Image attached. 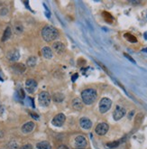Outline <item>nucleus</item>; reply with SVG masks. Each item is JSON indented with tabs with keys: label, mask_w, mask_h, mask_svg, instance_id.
Returning <instances> with one entry per match:
<instances>
[{
	"label": "nucleus",
	"mask_w": 147,
	"mask_h": 149,
	"mask_svg": "<svg viewBox=\"0 0 147 149\" xmlns=\"http://www.w3.org/2000/svg\"><path fill=\"white\" fill-rule=\"evenodd\" d=\"M42 36L45 42H52L59 37V32L51 25H46L42 30Z\"/></svg>",
	"instance_id": "nucleus-1"
},
{
	"label": "nucleus",
	"mask_w": 147,
	"mask_h": 149,
	"mask_svg": "<svg viewBox=\"0 0 147 149\" xmlns=\"http://www.w3.org/2000/svg\"><path fill=\"white\" fill-rule=\"evenodd\" d=\"M98 93L94 89H87L81 92V99L82 102L86 105H91L97 100Z\"/></svg>",
	"instance_id": "nucleus-2"
},
{
	"label": "nucleus",
	"mask_w": 147,
	"mask_h": 149,
	"mask_svg": "<svg viewBox=\"0 0 147 149\" xmlns=\"http://www.w3.org/2000/svg\"><path fill=\"white\" fill-rule=\"evenodd\" d=\"M38 100H39V104L41 106H43V107H48L51 101V95L47 91H42L38 96Z\"/></svg>",
	"instance_id": "nucleus-3"
},
{
	"label": "nucleus",
	"mask_w": 147,
	"mask_h": 149,
	"mask_svg": "<svg viewBox=\"0 0 147 149\" xmlns=\"http://www.w3.org/2000/svg\"><path fill=\"white\" fill-rule=\"evenodd\" d=\"M111 106H112L111 99L108 98H103L100 100V102H99V111H100V113L102 114L106 113L110 109Z\"/></svg>",
	"instance_id": "nucleus-4"
},
{
	"label": "nucleus",
	"mask_w": 147,
	"mask_h": 149,
	"mask_svg": "<svg viewBox=\"0 0 147 149\" xmlns=\"http://www.w3.org/2000/svg\"><path fill=\"white\" fill-rule=\"evenodd\" d=\"M109 129V126L107 123H105V122H102V123H99L97 126H96V129H95V132L98 136H104L106 135L107 131Z\"/></svg>",
	"instance_id": "nucleus-5"
},
{
	"label": "nucleus",
	"mask_w": 147,
	"mask_h": 149,
	"mask_svg": "<svg viewBox=\"0 0 147 149\" xmlns=\"http://www.w3.org/2000/svg\"><path fill=\"white\" fill-rule=\"evenodd\" d=\"M125 113H127V110H125V109L120 107V106H117V107L115 108L114 113H113V118H114V119L115 121H118L125 115Z\"/></svg>",
	"instance_id": "nucleus-6"
},
{
	"label": "nucleus",
	"mask_w": 147,
	"mask_h": 149,
	"mask_svg": "<svg viewBox=\"0 0 147 149\" xmlns=\"http://www.w3.org/2000/svg\"><path fill=\"white\" fill-rule=\"evenodd\" d=\"M65 120H66L65 115L62 114V113H60V114H58L54 117L53 119H52V121H51V123L56 126H61L62 125L64 124Z\"/></svg>",
	"instance_id": "nucleus-7"
},
{
	"label": "nucleus",
	"mask_w": 147,
	"mask_h": 149,
	"mask_svg": "<svg viewBox=\"0 0 147 149\" xmlns=\"http://www.w3.org/2000/svg\"><path fill=\"white\" fill-rule=\"evenodd\" d=\"M25 89L29 93H34L35 91V89H37V82L33 79H27L25 82Z\"/></svg>",
	"instance_id": "nucleus-8"
},
{
	"label": "nucleus",
	"mask_w": 147,
	"mask_h": 149,
	"mask_svg": "<svg viewBox=\"0 0 147 149\" xmlns=\"http://www.w3.org/2000/svg\"><path fill=\"white\" fill-rule=\"evenodd\" d=\"M75 145L78 148H84L88 145V142L83 136H78L75 138Z\"/></svg>",
	"instance_id": "nucleus-9"
},
{
	"label": "nucleus",
	"mask_w": 147,
	"mask_h": 149,
	"mask_svg": "<svg viewBox=\"0 0 147 149\" xmlns=\"http://www.w3.org/2000/svg\"><path fill=\"white\" fill-rule=\"evenodd\" d=\"M52 49H53L58 54H62L65 52V45L61 42H56L52 44Z\"/></svg>",
	"instance_id": "nucleus-10"
},
{
	"label": "nucleus",
	"mask_w": 147,
	"mask_h": 149,
	"mask_svg": "<svg viewBox=\"0 0 147 149\" xmlns=\"http://www.w3.org/2000/svg\"><path fill=\"white\" fill-rule=\"evenodd\" d=\"M7 59L9 61H11V62H16V61L19 60L20 54H19V52L17 50H11L7 54Z\"/></svg>",
	"instance_id": "nucleus-11"
},
{
	"label": "nucleus",
	"mask_w": 147,
	"mask_h": 149,
	"mask_svg": "<svg viewBox=\"0 0 147 149\" xmlns=\"http://www.w3.org/2000/svg\"><path fill=\"white\" fill-rule=\"evenodd\" d=\"M80 125L84 129H90L92 126V122L88 118H81L80 120Z\"/></svg>",
	"instance_id": "nucleus-12"
},
{
	"label": "nucleus",
	"mask_w": 147,
	"mask_h": 149,
	"mask_svg": "<svg viewBox=\"0 0 147 149\" xmlns=\"http://www.w3.org/2000/svg\"><path fill=\"white\" fill-rule=\"evenodd\" d=\"M34 128V123L32 121H29L27 123H25L24 125H23L22 126V132L24 133V134H28V133H31Z\"/></svg>",
	"instance_id": "nucleus-13"
},
{
	"label": "nucleus",
	"mask_w": 147,
	"mask_h": 149,
	"mask_svg": "<svg viewBox=\"0 0 147 149\" xmlns=\"http://www.w3.org/2000/svg\"><path fill=\"white\" fill-rule=\"evenodd\" d=\"M42 54H43V55H44V57L45 58V59H51L52 55H53L51 49L48 46H45V47L43 48V49H42Z\"/></svg>",
	"instance_id": "nucleus-14"
},
{
	"label": "nucleus",
	"mask_w": 147,
	"mask_h": 149,
	"mask_svg": "<svg viewBox=\"0 0 147 149\" xmlns=\"http://www.w3.org/2000/svg\"><path fill=\"white\" fill-rule=\"evenodd\" d=\"M72 107L77 110H81L83 109V102L80 99H74L72 101Z\"/></svg>",
	"instance_id": "nucleus-15"
},
{
	"label": "nucleus",
	"mask_w": 147,
	"mask_h": 149,
	"mask_svg": "<svg viewBox=\"0 0 147 149\" xmlns=\"http://www.w3.org/2000/svg\"><path fill=\"white\" fill-rule=\"evenodd\" d=\"M12 69L15 73H20L21 74L25 71V66L24 64H22V63H16V64H15L12 67Z\"/></svg>",
	"instance_id": "nucleus-16"
},
{
	"label": "nucleus",
	"mask_w": 147,
	"mask_h": 149,
	"mask_svg": "<svg viewBox=\"0 0 147 149\" xmlns=\"http://www.w3.org/2000/svg\"><path fill=\"white\" fill-rule=\"evenodd\" d=\"M12 34V31L10 27H7L6 30H5L3 36H2V42H6L7 40H8L10 38V36Z\"/></svg>",
	"instance_id": "nucleus-17"
},
{
	"label": "nucleus",
	"mask_w": 147,
	"mask_h": 149,
	"mask_svg": "<svg viewBox=\"0 0 147 149\" xmlns=\"http://www.w3.org/2000/svg\"><path fill=\"white\" fill-rule=\"evenodd\" d=\"M37 149H51V145L46 141H43L37 144Z\"/></svg>",
	"instance_id": "nucleus-18"
},
{
	"label": "nucleus",
	"mask_w": 147,
	"mask_h": 149,
	"mask_svg": "<svg viewBox=\"0 0 147 149\" xmlns=\"http://www.w3.org/2000/svg\"><path fill=\"white\" fill-rule=\"evenodd\" d=\"M53 99H54V101H56L58 103H61V102L63 101L64 95L61 94V93H55L53 96Z\"/></svg>",
	"instance_id": "nucleus-19"
},
{
	"label": "nucleus",
	"mask_w": 147,
	"mask_h": 149,
	"mask_svg": "<svg viewBox=\"0 0 147 149\" xmlns=\"http://www.w3.org/2000/svg\"><path fill=\"white\" fill-rule=\"evenodd\" d=\"M103 17H104L105 20H106V22H107L109 24L113 23V21H114L113 17L108 12H103Z\"/></svg>",
	"instance_id": "nucleus-20"
},
{
	"label": "nucleus",
	"mask_w": 147,
	"mask_h": 149,
	"mask_svg": "<svg viewBox=\"0 0 147 149\" xmlns=\"http://www.w3.org/2000/svg\"><path fill=\"white\" fill-rule=\"evenodd\" d=\"M125 38L127 39L128 42H137V39H136V37L135 36H134L133 34H129V33H127V34H125Z\"/></svg>",
	"instance_id": "nucleus-21"
},
{
	"label": "nucleus",
	"mask_w": 147,
	"mask_h": 149,
	"mask_svg": "<svg viewBox=\"0 0 147 149\" xmlns=\"http://www.w3.org/2000/svg\"><path fill=\"white\" fill-rule=\"evenodd\" d=\"M36 62H37L36 58L34 56H32L27 60V62L26 63H27V66H29V67H34L36 65Z\"/></svg>",
	"instance_id": "nucleus-22"
},
{
	"label": "nucleus",
	"mask_w": 147,
	"mask_h": 149,
	"mask_svg": "<svg viewBox=\"0 0 147 149\" xmlns=\"http://www.w3.org/2000/svg\"><path fill=\"white\" fill-rule=\"evenodd\" d=\"M143 119H144V114H143V113H139V114L136 115V117H135V119H134V123L137 124V125H139V124L142 123V121H143Z\"/></svg>",
	"instance_id": "nucleus-23"
},
{
	"label": "nucleus",
	"mask_w": 147,
	"mask_h": 149,
	"mask_svg": "<svg viewBox=\"0 0 147 149\" xmlns=\"http://www.w3.org/2000/svg\"><path fill=\"white\" fill-rule=\"evenodd\" d=\"M8 148L9 149H17L18 148V144L15 141H10L8 143Z\"/></svg>",
	"instance_id": "nucleus-24"
},
{
	"label": "nucleus",
	"mask_w": 147,
	"mask_h": 149,
	"mask_svg": "<svg viewBox=\"0 0 147 149\" xmlns=\"http://www.w3.org/2000/svg\"><path fill=\"white\" fill-rule=\"evenodd\" d=\"M23 26L21 24H17V25H15V33L16 34H21L23 32Z\"/></svg>",
	"instance_id": "nucleus-25"
},
{
	"label": "nucleus",
	"mask_w": 147,
	"mask_h": 149,
	"mask_svg": "<svg viewBox=\"0 0 147 149\" xmlns=\"http://www.w3.org/2000/svg\"><path fill=\"white\" fill-rule=\"evenodd\" d=\"M120 145V141H115L107 144V147L109 148H114V147H117Z\"/></svg>",
	"instance_id": "nucleus-26"
},
{
	"label": "nucleus",
	"mask_w": 147,
	"mask_h": 149,
	"mask_svg": "<svg viewBox=\"0 0 147 149\" xmlns=\"http://www.w3.org/2000/svg\"><path fill=\"white\" fill-rule=\"evenodd\" d=\"M21 149H33V146L30 144H27V145H24V146L21 147Z\"/></svg>",
	"instance_id": "nucleus-27"
},
{
	"label": "nucleus",
	"mask_w": 147,
	"mask_h": 149,
	"mask_svg": "<svg viewBox=\"0 0 147 149\" xmlns=\"http://www.w3.org/2000/svg\"><path fill=\"white\" fill-rule=\"evenodd\" d=\"M124 55H125V57H127V59H128L129 61H131V62H134V63L135 62H134V60L133 59V58H132V57H131L130 55H128L127 54H124Z\"/></svg>",
	"instance_id": "nucleus-28"
},
{
	"label": "nucleus",
	"mask_w": 147,
	"mask_h": 149,
	"mask_svg": "<svg viewBox=\"0 0 147 149\" xmlns=\"http://www.w3.org/2000/svg\"><path fill=\"white\" fill-rule=\"evenodd\" d=\"M19 96H20L21 99H24V92L23 89H20L19 90Z\"/></svg>",
	"instance_id": "nucleus-29"
},
{
	"label": "nucleus",
	"mask_w": 147,
	"mask_h": 149,
	"mask_svg": "<svg viewBox=\"0 0 147 149\" xmlns=\"http://www.w3.org/2000/svg\"><path fill=\"white\" fill-rule=\"evenodd\" d=\"M78 79V74L77 73H75V74H73L72 75V77H71V79H72V81H75L76 79Z\"/></svg>",
	"instance_id": "nucleus-30"
},
{
	"label": "nucleus",
	"mask_w": 147,
	"mask_h": 149,
	"mask_svg": "<svg viewBox=\"0 0 147 149\" xmlns=\"http://www.w3.org/2000/svg\"><path fill=\"white\" fill-rule=\"evenodd\" d=\"M58 149H69V148H68L66 146H64V145H61V146H59Z\"/></svg>",
	"instance_id": "nucleus-31"
},
{
	"label": "nucleus",
	"mask_w": 147,
	"mask_h": 149,
	"mask_svg": "<svg viewBox=\"0 0 147 149\" xmlns=\"http://www.w3.org/2000/svg\"><path fill=\"white\" fill-rule=\"evenodd\" d=\"M30 115L33 117V118H34L35 119H38V116L36 114H34V113H30Z\"/></svg>",
	"instance_id": "nucleus-32"
},
{
	"label": "nucleus",
	"mask_w": 147,
	"mask_h": 149,
	"mask_svg": "<svg viewBox=\"0 0 147 149\" xmlns=\"http://www.w3.org/2000/svg\"><path fill=\"white\" fill-rule=\"evenodd\" d=\"M134 113V111H131V112L129 113V116H128V118H129V119H132V117H133Z\"/></svg>",
	"instance_id": "nucleus-33"
},
{
	"label": "nucleus",
	"mask_w": 147,
	"mask_h": 149,
	"mask_svg": "<svg viewBox=\"0 0 147 149\" xmlns=\"http://www.w3.org/2000/svg\"><path fill=\"white\" fill-rule=\"evenodd\" d=\"M130 2L132 3V4H134V5H135V4H139V3H140V1H130Z\"/></svg>",
	"instance_id": "nucleus-34"
},
{
	"label": "nucleus",
	"mask_w": 147,
	"mask_h": 149,
	"mask_svg": "<svg viewBox=\"0 0 147 149\" xmlns=\"http://www.w3.org/2000/svg\"><path fill=\"white\" fill-rule=\"evenodd\" d=\"M3 135H4V134H3V132H2V131H0V138L3 137Z\"/></svg>",
	"instance_id": "nucleus-35"
},
{
	"label": "nucleus",
	"mask_w": 147,
	"mask_h": 149,
	"mask_svg": "<svg viewBox=\"0 0 147 149\" xmlns=\"http://www.w3.org/2000/svg\"><path fill=\"white\" fill-rule=\"evenodd\" d=\"M78 149H84V148H78Z\"/></svg>",
	"instance_id": "nucleus-36"
}]
</instances>
